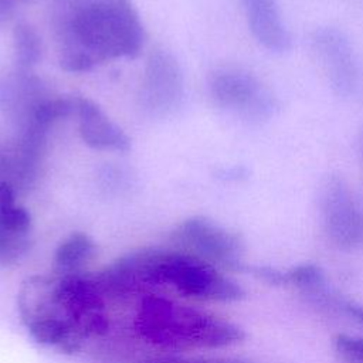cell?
<instances>
[{"mask_svg": "<svg viewBox=\"0 0 363 363\" xmlns=\"http://www.w3.org/2000/svg\"><path fill=\"white\" fill-rule=\"evenodd\" d=\"M51 24L60 65L82 72L115 58H135L146 41L130 0H52Z\"/></svg>", "mask_w": 363, "mask_h": 363, "instance_id": "6da1fadb", "label": "cell"}, {"mask_svg": "<svg viewBox=\"0 0 363 363\" xmlns=\"http://www.w3.org/2000/svg\"><path fill=\"white\" fill-rule=\"evenodd\" d=\"M133 326L145 342L169 350L224 349L245 339L237 323L159 295L139 302Z\"/></svg>", "mask_w": 363, "mask_h": 363, "instance_id": "7a4b0ae2", "label": "cell"}, {"mask_svg": "<svg viewBox=\"0 0 363 363\" xmlns=\"http://www.w3.org/2000/svg\"><path fill=\"white\" fill-rule=\"evenodd\" d=\"M149 279L153 286H170L180 295L204 302H237L244 288L225 272L180 250L149 248Z\"/></svg>", "mask_w": 363, "mask_h": 363, "instance_id": "3957f363", "label": "cell"}, {"mask_svg": "<svg viewBox=\"0 0 363 363\" xmlns=\"http://www.w3.org/2000/svg\"><path fill=\"white\" fill-rule=\"evenodd\" d=\"M176 250L191 254L223 272L245 269V244L241 235L207 217L194 216L172 233Z\"/></svg>", "mask_w": 363, "mask_h": 363, "instance_id": "277c9868", "label": "cell"}, {"mask_svg": "<svg viewBox=\"0 0 363 363\" xmlns=\"http://www.w3.org/2000/svg\"><path fill=\"white\" fill-rule=\"evenodd\" d=\"M319 213L328 240L345 251L363 250V199L339 174H329L319 191Z\"/></svg>", "mask_w": 363, "mask_h": 363, "instance_id": "5b68a950", "label": "cell"}, {"mask_svg": "<svg viewBox=\"0 0 363 363\" xmlns=\"http://www.w3.org/2000/svg\"><path fill=\"white\" fill-rule=\"evenodd\" d=\"M55 298L65 320L84 340L108 332L105 294L95 277L85 272L55 274Z\"/></svg>", "mask_w": 363, "mask_h": 363, "instance_id": "8992f818", "label": "cell"}, {"mask_svg": "<svg viewBox=\"0 0 363 363\" xmlns=\"http://www.w3.org/2000/svg\"><path fill=\"white\" fill-rule=\"evenodd\" d=\"M208 92L221 108L247 119H264L274 111V98L251 72L237 67H220L208 75Z\"/></svg>", "mask_w": 363, "mask_h": 363, "instance_id": "52a82bcc", "label": "cell"}, {"mask_svg": "<svg viewBox=\"0 0 363 363\" xmlns=\"http://www.w3.org/2000/svg\"><path fill=\"white\" fill-rule=\"evenodd\" d=\"M313 54L328 82L339 96H350L362 85V65L346 34L335 27L318 28L312 35Z\"/></svg>", "mask_w": 363, "mask_h": 363, "instance_id": "ba28073f", "label": "cell"}, {"mask_svg": "<svg viewBox=\"0 0 363 363\" xmlns=\"http://www.w3.org/2000/svg\"><path fill=\"white\" fill-rule=\"evenodd\" d=\"M183 74L177 60L166 50H153L145 65L140 104L155 116H164L180 106L184 85Z\"/></svg>", "mask_w": 363, "mask_h": 363, "instance_id": "9c48e42d", "label": "cell"}, {"mask_svg": "<svg viewBox=\"0 0 363 363\" xmlns=\"http://www.w3.org/2000/svg\"><path fill=\"white\" fill-rule=\"evenodd\" d=\"M47 140L16 135L0 142V182L16 193H24L37 184L43 173Z\"/></svg>", "mask_w": 363, "mask_h": 363, "instance_id": "30bf717a", "label": "cell"}, {"mask_svg": "<svg viewBox=\"0 0 363 363\" xmlns=\"http://www.w3.org/2000/svg\"><path fill=\"white\" fill-rule=\"evenodd\" d=\"M51 95L31 71L17 69L0 79V109L21 130Z\"/></svg>", "mask_w": 363, "mask_h": 363, "instance_id": "8fae6325", "label": "cell"}, {"mask_svg": "<svg viewBox=\"0 0 363 363\" xmlns=\"http://www.w3.org/2000/svg\"><path fill=\"white\" fill-rule=\"evenodd\" d=\"M78 132L85 145L99 150L126 152L130 149V139L94 101L75 98Z\"/></svg>", "mask_w": 363, "mask_h": 363, "instance_id": "7c38bea8", "label": "cell"}, {"mask_svg": "<svg viewBox=\"0 0 363 363\" xmlns=\"http://www.w3.org/2000/svg\"><path fill=\"white\" fill-rule=\"evenodd\" d=\"M254 38L267 50L285 52L291 48V34L282 23L277 0H241Z\"/></svg>", "mask_w": 363, "mask_h": 363, "instance_id": "4fadbf2b", "label": "cell"}, {"mask_svg": "<svg viewBox=\"0 0 363 363\" xmlns=\"http://www.w3.org/2000/svg\"><path fill=\"white\" fill-rule=\"evenodd\" d=\"M33 247V220L20 206H13L0 216V265L18 264Z\"/></svg>", "mask_w": 363, "mask_h": 363, "instance_id": "5bb4252c", "label": "cell"}, {"mask_svg": "<svg viewBox=\"0 0 363 363\" xmlns=\"http://www.w3.org/2000/svg\"><path fill=\"white\" fill-rule=\"evenodd\" d=\"M98 247L91 235L75 231L67 235L55 248L54 269L58 275L84 272V268L96 257Z\"/></svg>", "mask_w": 363, "mask_h": 363, "instance_id": "9a60e30c", "label": "cell"}, {"mask_svg": "<svg viewBox=\"0 0 363 363\" xmlns=\"http://www.w3.org/2000/svg\"><path fill=\"white\" fill-rule=\"evenodd\" d=\"M13 48L16 67L21 71L31 68L41 60L43 44L38 33L28 23H17L13 28Z\"/></svg>", "mask_w": 363, "mask_h": 363, "instance_id": "2e32d148", "label": "cell"}, {"mask_svg": "<svg viewBox=\"0 0 363 363\" xmlns=\"http://www.w3.org/2000/svg\"><path fill=\"white\" fill-rule=\"evenodd\" d=\"M332 346L343 363H363V337L337 333L332 339Z\"/></svg>", "mask_w": 363, "mask_h": 363, "instance_id": "e0dca14e", "label": "cell"}, {"mask_svg": "<svg viewBox=\"0 0 363 363\" xmlns=\"http://www.w3.org/2000/svg\"><path fill=\"white\" fill-rule=\"evenodd\" d=\"M139 363H255L240 357H191L179 354H159L143 359Z\"/></svg>", "mask_w": 363, "mask_h": 363, "instance_id": "ac0fdd59", "label": "cell"}, {"mask_svg": "<svg viewBox=\"0 0 363 363\" xmlns=\"http://www.w3.org/2000/svg\"><path fill=\"white\" fill-rule=\"evenodd\" d=\"M335 311L350 316L353 320H356L357 323H360L363 326V306L362 305H357V303L350 302L349 299H345L340 296L336 303Z\"/></svg>", "mask_w": 363, "mask_h": 363, "instance_id": "d6986e66", "label": "cell"}, {"mask_svg": "<svg viewBox=\"0 0 363 363\" xmlns=\"http://www.w3.org/2000/svg\"><path fill=\"white\" fill-rule=\"evenodd\" d=\"M16 194L17 193L10 186L0 182V216L16 206Z\"/></svg>", "mask_w": 363, "mask_h": 363, "instance_id": "ffe728a7", "label": "cell"}, {"mask_svg": "<svg viewBox=\"0 0 363 363\" xmlns=\"http://www.w3.org/2000/svg\"><path fill=\"white\" fill-rule=\"evenodd\" d=\"M27 0H0V27L4 26L13 16L16 6Z\"/></svg>", "mask_w": 363, "mask_h": 363, "instance_id": "44dd1931", "label": "cell"}, {"mask_svg": "<svg viewBox=\"0 0 363 363\" xmlns=\"http://www.w3.org/2000/svg\"><path fill=\"white\" fill-rule=\"evenodd\" d=\"M360 160H362V167H363V136L360 140Z\"/></svg>", "mask_w": 363, "mask_h": 363, "instance_id": "7402d4cb", "label": "cell"}]
</instances>
